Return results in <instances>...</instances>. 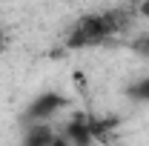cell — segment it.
I'll return each mask as SVG.
<instances>
[{
    "mask_svg": "<svg viewBox=\"0 0 149 146\" xmlns=\"http://www.w3.org/2000/svg\"><path fill=\"white\" fill-rule=\"evenodd\" d=\"M55 140H57V135L49 126H43V123L29 129V135H26V146H52Z\"/></svg>",
    "mask_w": 149,
    "mask_h": 146,
    "instance_id": "6da1fadb",
    "label": "cell"
},
{
    "mask_svg": "<svg viewBox=\"0 0 149 146\" xmlns=\"http://www.w3.org/2000/svg\"><path fill=\"white\" fill-rule=\"evenodd\" d=\"M60 106H63V100H60L57 95H43L35 103V109H32V117H35V120H43L46 115H52V112L60 109Z\"/></svg>",
    "mask_w": 149,
    "mask_h": 146,
    "instance_id": "7a4b0ae2",
    "label": "cell"
},
{
    "mask_svg": "<svg viewBox=\"0 0 149 146\" xmlns=\"http://www.w3.org/2000/svg\"><path fill=\"white\" fill-rule=\"evenodd\" d=\"M138 95H141L143 100H149V80H143V83L138 86Z\"/></svg>",
    "mask_w": 149,
    "mask_h": 146,
    "instance_id": "3957f363",
    "label": "cell"
},
{
    "mask_svg": "<svg viewBox=\"0 0 149 146\" xmlns=\"http://www.w3.org/2000/svg\"><path fill=\"white\" fill-rule=\"evenodd\" d=\"M138 15H141V17H146V20H149V0H143V3L138 6Z\"/></svg>",
    "mask_w": 149,
    "mask_h": 146,
    "instance_id": "277c9868",
    "label": "cell"
},
{
    "mask_svg": "<svg viewBox=\"0 0 149 146\" xmlns=\"http://www.w3.org/2000/svg\"><path fill=\"white\" fill-rule=\"evenodd\" d=\"M6 43H9V37H6V29L0 26V52H6Z\"/></svg>",
    "mask_w": 149,
    "mask_h": 146,
    "instance_id": "5b68a950",
    "label": "cell"
},
{
    "mask_svg": "<svg viewBox=\"0 0 149 146\" xmlns=\"http://www.w3.org/2000/svg\"><path fill=\"white\" fill-rule=\"evenodd\" d=\"M52 146H72V143H69L66 138H57V140H55V143H52Z\"/></svg>",
    "mask_w": 149,
    "mask_h": 146,
    "instance_id": "8992f818",
    "label": "cell"
},
{
    "mask_svg": "<svg viewBox=\"0 0 149 146\" xmlns=\"http://www.w3.org/2000/svg\"><path fill=\"white\" fill-rule=\"evenodd\" d=\"M143 52H146V55H149V35L143 37Z\"/></svg>",
    "mask_w": 149,
    "mask_h": 146,
    "instance_id": "52a82bcc",
    "label": "cell"
}]
</instances>
